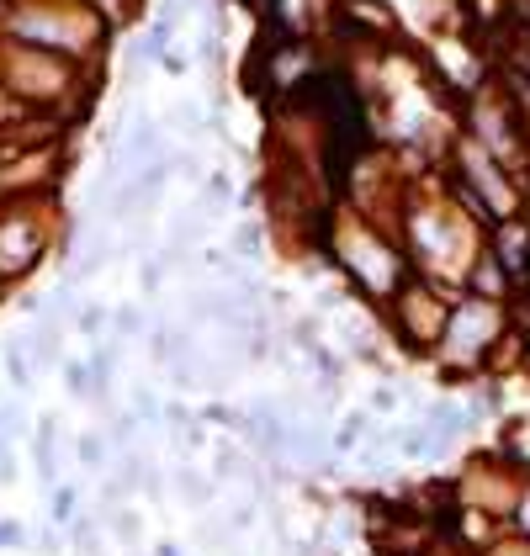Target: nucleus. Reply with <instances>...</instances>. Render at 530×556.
Segmentation results:
<instances>
[{"mask_svg":"<svg viewBox=\"0 0 530 556\" xmlns=\"http://www.w3.org/2000/svg\"><path fill=\"white\" fill-rule=\"evenodd\" d=\"M181 493H186V503H197V509H202L207 493H212V482H207V477H186L181 472Z\"/></svg>","mask_w":530,"mask_h":556,"instance_id":"1","label":"nucleus"},{"mask_svg":"<svg viewBox=\"0 0 530 556\" xmlns=\"http://www.w3.org/2000/svg\"><path fill=\"white\" fill-rule=\"evenodd\" d=\"M80 461H90V466L101 461V440H96V435H85V440H80Z\"/></svg>","mask_w":530,"mask_h":556,"instance_id":"2","label":"nucleus"},{"mask_svg":"<svg viewBox=\"0 0 530 556\" xmlns=\"http://www.w3.org/2000/svg\"><path fill=\"white\" fill-rule=\"evenodd\" d=\"M53 514H59V519L75 514V493H59V498H53Z\"/></svg>","mask_w":530,"mask_h":556,"instance_id":"3","label":"nucleus"},{"mask_svg":"<svg viewBox=\"0 0 530 556\" xmlns=\"http://www.w3.org/2000/svg\"><path fill=\"white\" fill-rule=\"evenodd\" d=\"M21 540V525H0V546H16Z\"/></svg>","mask_w":530,"mask_h":556,"instance_id":"4","label":"nucleus"}]
</instances>
